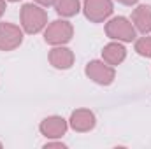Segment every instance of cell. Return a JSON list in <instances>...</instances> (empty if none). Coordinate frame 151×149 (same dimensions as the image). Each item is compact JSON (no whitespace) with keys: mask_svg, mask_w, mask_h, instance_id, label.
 Here are the masks:
<instances>
[{"mask_svg":"<svg viewBox=\"0 0 151 149\" xmlns=\"http://www.w3.org/2000/svg\"><path fill=\"white\" fill-rule=\"evenodd\" d=\"M132 23L135 30L141 34H150L151 32V5H139L132 12Z\"/></svg>","mask_w":151,"mask_h":149,"instance_id":"obj_10","label":"cell"},{"mask_svg":"<svg viewBox=\"0 0 151 149\" xmlns=\"http://www.w3.org/2000/svg\"><path fill=\"white\" fill-rule=\"evenodd\" d=\"M56 12L63 18H72L79 12V0H55L53 2Z\"/></svg>","mask_w":151,"mask_h":149,"instance_id":"obj_12","label":"cell"},{"mask_svg":"<svg viewBox=\"0 0 151 149\" xmlns=\"http://www.w3.org/2000/svg\"><path fill=\"white\" fill-rule=\"evenodd\" d=\"M72 35H74L72 25L65 19H56L51 25H47L44 32V40L51 46H63L72 39Z\"/></svg>","mask_w":151,"mask_h":149,"instance_id":"obj_3","label":"cell"},{"mask_svg":"<svg viewBox=\"0 0 151 149\" xmlns=\"http://www.w3.org/2000/svg\"><path fill=\"white\" fill-rule=\"evenodd\" d=\"M106 34L109 39L114 40H121V42H132L137 37V30L134 27V23L123 16L113 18L107 25H106Z\"/></svg>","mask_w":151,"mask_h":149,"instance_id":"obj_2","label":"cell"},{"mask_svg":"<svg viewBox=\"0 0 151 149\" xmlns=\"http://www.w3.org/2000/svg\"><path fill=\"white\" fill-rule=\"evenodd\" d=\"M37 4H40V5H44V7H49V5H53V2L55 0H35Z\"/></svg>","mask_w":151,"mask_h":149,"instance_id":"obj_15","label":"cell"},{"mask_svg":"<svg viewBox=\"0 0 151 149\" xmlns=\"http://www.w3.org/2000/svg\"><path fill=\"white\" fill-rule=\"evenodd\" d=\"M4 12H5V0H0V18Z\"/></svg>","mask_w":151,"mask_h":149,"instance_id":"obj_17","label":"cell"},{"mask_svg":"<svg viewBox=\"0 0 151 149\" xmlns=\"http://www.w3.org/2000/svg\"><path fill=\"white\" fill-rule=\"evenodd\" d=\"M9 2H19V0H9Z\"/></svg>","mask_w":151,"mask_h":149,"instance_id":"obj_18","label":"cell"},{"mask_svg":"<svg viewBox=\"0 0 151 149\" xmlns=\"http://www.w3.org/2000/svg\"><path fill=\"white\" fill-rule=\"evenodd\" d=\"M0 148H2V142H0Z\"/></svg>","mask_w":151,"mask_h":149,"instance_id":"obj_19","label":"cell"},{"mask_svg":"<svg viewBox=\"0 0 151 149\" xmlns=\"http://www.w3.org/2000/svg\"><path fill=\"white\" fill-rule=\"evenodd\" d=\"M44 148H46V149H49V148H60V149H65L67 146H65V144H62V142H46V144H44Z\"/></svg>","mask_w":151,"mask_h":149,"instance_id":"obj_14","label":"cell"},{"mask_svg":"<svg viewBox=\"0 0 151 149\" xmlns=\"http://www.w3.org/2000/svg\"><path fill=\"white\" fill-rule=\"evenodd\" d=\"M69 123H70V128L76 130V132H90V130L95 128L97 119H95V114L91 111H88V109H77V111H74L70 114Z\"/></svg>","mask_w":151,"mask_h":149,"instance_id":"obj_8","label":"cell"},{"mask_svg":"<svg viewBox=\"0 0 151 149\" xmlns=\"http://www.w3.org/2000/svg\"><path fill=\"white\" fill-rule=\"evenodd\" d=\"M125 56H127V49H125L123 44H119V40L104 46V49H102V58H104V62L109 63V65H113V67L114 65H119V63L125 60Z\"/></svg>","mask_w":151,"mask_h":149,"instance_id":"obj_11","label":"cell"},{"mask_svg":"<svg viewBox=\"0 0 151 149\" xmlns=\"http://www.w3.org/2000/svg\"><path fill=\"white\" fill-rule=\"evenodd\" d=\"M49 63L55 69L67 70L74 65V53L65 46H56L49 51Z\"/></svg>","mask_w":151,"mask_h":149,"instance_id":"obj_9","label":"cell"},{"mask_svg":"<svg viewBox=\"0 0 151 149\" xmlns=\"http://www.w3.org/2000/svg\"><path fill=\"white\" fill-rule=\"evenodd\" d=\"M83 9L91 23H102L113 14V0H84Z\"/></svg>","mask_w":151,"mask_h":149,"instance_id":"obj_5","label":"cell"},{"mask_svg":"<svg viewBox=\"0 0 151 149\" xmlns=\"http://www.w3.org/2000/svg\"><path fill=\"white\" fill-rule=\"evenodd\" d=\"M135 51L141 56L151 58V37H141L139 40H135Z\"/></svg>","mask_w":151,"mask_h":149,"instance_id":"obj_13","label":"cell"},{"mask_svg":"<svg viewBox=\"0 0 151 149\" xmlns=\"http://www.w3.org/2000/svg\"><path fill=\"white\" fill-rule=\"evenodd\" d=\"M47 25V14L35 4H25L21 7V27L27 34H39Z\"/></svg>","mask_w":151,"mask_h":149,"instance_id":"obj_1","label":"cell"},{"mask_svg":"<svg viewBox=\"0 0 151 149\" xmlns=\"http://www.w3.org/2000/svg\"><path fill=\"white\" fill-rule=\"evenodd\" d=\"M119 4H123V5H134V4H137L139 0H118Z\"/></svg>","mask_w":151,"mask_h":149,"instance_id":"obj_16","label":"cell"},{"mask_svg":"<svg viewBox=\"0 0 151 149\" xmlns=\"http://www.w3.org/2000/svg\"><path fill=\"white\" fill-rule=\"evenodd\" d=\"M23 42V30L12 23H0V51H12Z\"/></svg>","mask_w":151,"mask_h":149,"instance_id":"obj_6","label":"cell"},{"mask_svg":"<svg viewBox=\"0 0 151 149\" xmlns=\"http://www.w3.org/2000/svg\"><path fill=\"white\" fill-rule=\"evenodd\" d=\"M84 74L88 75L93 82L97 84H102V86H109L116 77L114 72V67L106 63V62H99V60H93L86 65L84 69Z\"/></svg>","mask_w":151,"mask_h":149,"instance_id":"obj_4","label":"cell"},{"mask_svg":"<svg viewBox=\"0 0 151 149\" xmlns=\"http://www.w3.org/2000/svg\"><path fill=\"white\" fill-rule=\"evenodd\" d=\"M40 133L47 139H60L67 132V121L62 116H49L40 121Z\"/></svg>","mask_w":151,"mask_h":149,"instance_id":"obj_7","label":"cell"}]
</instances>
